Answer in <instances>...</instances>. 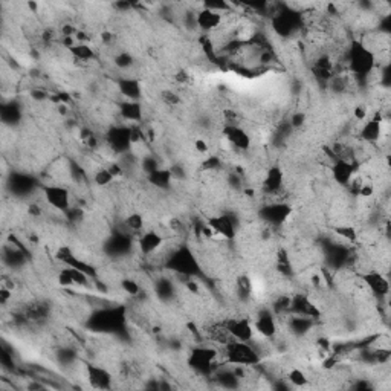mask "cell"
Instances as JSON below:
<instances>
[{
	"instance_id": "cell-14",
	"label": "cell",
	"mask_w": 391,
	"mask_h": 391,
	"mask_svg": "<svg viewBox=\"0 0 391 391\" xmlns=\"http://www.w3.org/2000/svg\"><path fill=\"white\" fill-rule=\"evenodd\" d=\"M208 228L223 240H233L237 236V222L231 214H217L208 218Z\"/></svg>"
},
{
	"instance_id": "cell-8",
	"label": "cell",
	"mask_w": 391,
	"mask_h": 391,
	"mask_svg": "<svg viewBox=\"0 0 391 391\" xmlns=\"http://www.w3.org/2000/svg\"><path fill=\"white\" fill-rule=\"evenodd\" d=\"M105 141H108L109 149L116 155H124L131 151V127L130 125H114L110 127L108 135H105Z\"/></svg>"
},
{
	"instance_id": "cell-16",
	"label": "cell",
	"mask_w": 391,
	"mask_h": 391,
	"mask_svg": "<svg viewBox=\"0 0 391 391\" xmlns=\"http://www.w3.org/2000/svg\"><path fill=\"white\" fill-rule=\"evenodd\" d=\"M290 314L303 315L307 318H312L316 320L320 318V309H318L316 304L312 301V298L306 294H294L290 297Z\"/></svg>"
},
{
	"instance_id": "cell-6",
	"label": "cell",
	"mask_w": 391,
	"mask_h": 391,
	"mask_svg": "<svg viewBox=\"0 0 391 391\" xmlns=\"http://www.w3.org/2000/svg\"><path fill=\"white\" fill-rule=\"evenodd\" d=\"M361 281L364 283V286H366L370 297L376 298L377 301L383 300V298H388L390 281L386 273H382V270H379L377 268L366 269L361 274Z\"/></svg>"
},
{
	"instance_id": "cell-13",
	"label": "cell",
	"mask_w": 391,
	"mask_h": 391,
	"mask_svg": "<svg viewBox=\"0 0 391 391\" xmlns=\"http://www.w3.org/2000/svg\"><path fill=\"white\" fill-rule=\"evenodd\" d=\"M165 240H167V237H165L161 231L147 229L139 234L136 243L139 253H141L144 257H153L162 249Z\"/></svg>"
},
{
	"instance_id": "cell-24",
	"label": "cell",
	"mask_w": 391,
	"mask_h": 391,
	"mask_svg": "<svg viewBox=\"0 0 391 391\" xmlns=\"http://www.w3.org/2000/svg\"><path fill=\"white\" fill-rule=\"evenodd\" d=\"M286 381H288L289 383H292L294 387H298V388L307 386V382H309L307 375L304 373L301 368H298V367H292V368L289 370Z\"/></svg>"
},
{
	"instance_id": "cell-17",
	"label": "cell",
	"mask_w": 391,
	"mask_h": 391,
	"mask_svg": "<svg viewBox=\"0 0 391 391\" xmlns=\"http://www.w3.org/2000/svg\"><path fill=\"white\" fill-rule=\"evenodd\" d=\"M223 16L225 14L205 8L202 5V8L196 11V28L203 32H208V34H213L214 31H217L222 26Z\"/></svg>"
},
{
	"instance_id": "cell-28",
	"label": "cell",
	"mask_w": 391,
	"mask_h": 391,
	"mask_svg": "<svg viewBox=\"0 0 391 391\" xmlns=\"http://www.w3.org/2000/svg\"><path fill=\"white\" fill-rule=\"evenodd\" d=\"M162 101L168 105H176L181 103V97H179L173 90H165L162 92Z\"/></svg>"
},
{
	"instance_id": "cell-19",
	"label": "cell",
	"mask_w": 391,
	"mask_h": 391,
	"mask_svg": "<svg viewBox=\"0 0 391 391\" xmlns=\"http://www.w3.org/2000/svg\"><path fill=\"white\" fill-rule=\"evenodd\" d=\"M118 90L123 99H127V101H141L142 98V86L139 83L138 78L134 77H123L118 81Z\"/></svg>"
},
{
	"instance_id": "cell-21",
	"label": "cell",
	"mask_w": 391,
	"mask_h": 391,
	"mask_svg": "<svg viewBox=\"0 0 391 391\" xmlns=\"http://www.w3.org/2000/svg\"><path fill=\"white\" fill-rule=\"evenodd\" d=\"M147 181L150 182V185H153L155 188L159 190H170L171 184H173L175 177L171 175L170 168H157L153 173L147 175Z\"/></svg>"
},
{
	"instance_id": "cell-12",
	"label": "cell",
	"mask_w": 391,
	"mask_h": 391,
	"mask_svg": "<svg viewBox=\"0 0 391 391\" xmlns=\"http://www.w3.org/2000/svg\"><path fill=\"white\" fill-rule=\"evenodd\" d=\"M222 135L234 151H248L253 145V138L244 130L243 125H223Z\"/></svg>"
},
{
	"instance_id": "cell-26",
	"label": "cell",
	"mask_w": 391,
	"mask_h": 391,
	"mask_svg": "<svg viewBox=\"0 0 391 391\" xmlns=\"http://www.w3.org/2000/svg\"><path fill=\"white\" fill-rule=\"evenodd\" d=\"M115 175L112 173L110 168H98L95 171V176H94V181L98 185V187H105V185H110L114 182Z\"/></svg>"
},
{
	"instance_id": "cell-1",
	"label": "cell",
	"mask_w": 391,
	"mask_h": 391,
	"mask_svg": "<svg viewBox=\"0 0 391 391\" xmlns=\"http://www.w3.org/2000/svg\"><path fill=\"white\" fill-rule=\"evenodd\" d=\"M342 62L344 69L355 79H367L377 68L376 55L362 43V40H353L349 43Z\"/></svg>"
},
{
	"instance_id": "cell-9",
	"label": "cell",
	"mask_w": 391,
	"mask_h": 391,
	"mask_svg": "<svg viewBox=\"0 0 391 391\" xmlns=\"http://www.w3.org/2000/svg\"><path fill=\"white\" fill-rule=\"evenodd\" d=\"M253 326L255 333L260 335L264 340H274L278 335V318L273 312L270 307H262L258 309L253 320Z\"/></svg>"
},
{
	"instance_id": "cell-29",
	"label": "cell",
	"mask_w": 391,
	"mask_h": 391,
	"mask_svg": "<svg viewBox=\"0 0 391 391\" xmlns=\"http://www.w3.org/2000/svg\"><path fill=\"white\" fill-rule=\"evenodd\" d=\"M194 147H196V150L199 151V153H202V155L208 153V150H210L208 144L205 142L203 139H196V142H194Z\"/></svg>"
},
{
	"instance_id": "cell-22",
	"label": "cell",
	"mask_w": 391,
	"mask_h": 391,
	"mask_svg": "<svg viewBox=\"0 0 391 391\" xmlns=\"http://www.w3.org/2000/svg\"><path fill=\"white\" fill-rule=\"evenodd\" d=\"M71 55L74 57L77 62H90V60H94L95 55V51L90 48L88 43H75L72 48H69Z\"/></svg>"
},
{
	"instance_id": "cell-23",
	"label": "cell",
	"mask_w": 391,
	"mask_h": 391,
	"mask_svg": "<svg viewBox=\"0 0 391 391\" xmlns=\"http://www.w3.org/2000/svg\"><path fill=\"white\" fill-rule=\"evenodd\" d=\"M124 225H125V228L131 231V233H142L145 228V220H144L142 214L130 213L127 217L124 218Z\"/></svg>"
},
{
	"instance_id": "cell-7",
	"label": "cell",
	"mask_w": 391,
	"mask_h": 391,
	"mask_svg": "<svg viewBox=\"0 0 391 391\" xmlns=\"http://www.w3.org/2000/svg\"><path fill=\"white\" fill-rule=\"evenodd\" d=\"M43 196L46 203L60 213L68 214L72 203L71 191L62 184H48L43 187Z\"/></svg>"
},
{
	"instance_id": "cell-4",
	"label": "cell",
	"mask_w": 391,
	"mask_h": 391,
	"mask_svg": "<svg viewBox=\"0 0 391 391\" xmlns=\"http://www.w3.org/2000/svg\"><path fill=\"white\" fill-rule=\"evenodd\" d=\"M220 350L213 346H196L190 350L187 364L197 375L207 376L217 370Z\"/></svg>"
},
{
	"instance_id": "cell-2",
	"label": "cell",
	"mask_w": 391,
	"mask_h": 391,
	"mask_svg": "<svg viewBox=\"0 0 391 391\" xmlns=\"http://www.w3.org/2000/svg\"><path fill=\"white\" fill-rule=\"evenodd\" d=\"M164 266L185 278H194L202 274L201 262L188 244H179L171 249L165 257Z\"/></svg>"
},
{
	"instance_id": "cell-3",
	"label": "cell",
	"mask_w": 391,
	"mask_h": 391,
	"mask_svg": "<svg viewBox=\"0 0 391 391\" xmlns=\"http://www.w3.org/2000/svg\"><path fill=\"white\" fill-rule=\"evenodd\" d=\"M225 364L234 367H243V368H254L262 361L260 352L255 349L254 342H244V341H231L227 346L222 347Z\"/></svg>"
},
{
	"instance_id": "cell-5",
	"label": "cell",
	"mask_w": 391,
	"mask_h": 391,
	"mask_svg": "<svg viewBox=\"0 0 391 391\" xmlns=\"http://www.w3.org/2000/svg\"><path fill=\"white\" fill-rule=\"evenodd\" d=\"M292 213L294 208L288 202H266L258 211V216L266 228H280L289 220Z\"/></svg>"
},
{
	"instance_id": "cell-15",
	"label": "cell",
	"mask_w": 391,
	"mask_h": 391,
	"mask_svg": "<svg viewBox=\"0 0 391 391\" xmlns=\"http://www.w3.org/2000/svg\"><path fill=\"white\" fill-rule=\"evenodd\" d=\"M382 112H376L372 118H367L366 121H362L360 127V139L364 144L375 145L379 142L382 136Z\"/></svg>"
},
{
	"instance_id": "cell-10",
	"label": "cell",
	"mask_w": 391,
	"mask_h": 391,
	"mask_svg": "<svg viewBox=\"0 0 391 391\" xmlns=\"http://www.w3.org/2000/svg\"><path fill=\"white\" fill-rule=\"evenodd\" d=\"M225 326H227L229 335L233 336L236 341H244V342H254L255 340V330L253 326V320L248 316H231L223 320Z\"/></svg>"
},
{
	"instance_id": "cell-27",
	"label": "cell",
	"mask_w": 391,
	"mask_h": 391,
	"mask_svg": "<svg viewBox=\"0 0 391 391\" xmlns=\"http://www.w3.org/2000/svg\"><path fill=\"white\" fill-rule=\"evenodd\" d=\"M121 289L130 297H138L142 292L141 284H139L134 278H123L121 280Z\"/></svg>"
},
{
	"instance_id": "cell-11",
	"label": "cell",
	"mask_w": 391,
	"mask_h": 391,
	"mask_svg": "<svg viewBox=\"0 0 391 391\" xmlns=\"http://www.w3.org/2000/svg\"><path fill=\"white\" fill-rule=\"evenodd\" d=\"M357 167H360V165H357L353 159L336 157L332 161V165H330V175H332L335 184L341 185L344 188H349L353 177L357 173Z\"/></svg>"
},
{
	"instance_id": "cell-20",
	"label": "cell",
	"mask_w": 391,
	"mask_h": 391,
	"mask_svg": "<svg viewBox=\"0 0 391 391\" xmlns=\"http://www.w3.org/2000/svg\"><path fill=\"white\" fill-rule=\"evenodd\" d=\"M118 112L124 121L129 124H139L144 119V109L141 101H127L123 99L118 105Z\"/></svg>"
},
{
	"instance_id": "cell-18",
	"label": "cell",
	"mask_w": 391,
	"mask_h": 391,
	"mask_svg": "<svg viewBox=\"0 0 391 391\" xmlns=\"http://www.w3.org/2000/svg\"><path fill=\"white\" fill-rule=\"evenodd\" d=\"M86 377L90 382V386L99 390H108L112 387V377L108 368L101 366H95V364H86Z\"/></svg>"
},
{
	"instance_id": "cell-25",
	"label": "cell",
	"mask_w": 391,
	"mask_h": 391,
	"mask_svg": "<svg viewBox=\"0 0 391 391\" xmlns=\"http://www.w3.org/2000/svg\"><path fill=\"white\" fill-rule=\"evenodd\" d=\"M114 64L116 66L118 69L127 71V69L131 68V66L135 64V58L131 57L130 52L123 51V52H119V54H116V55L114 57Z\"/></svg>"
}]
</instances>
